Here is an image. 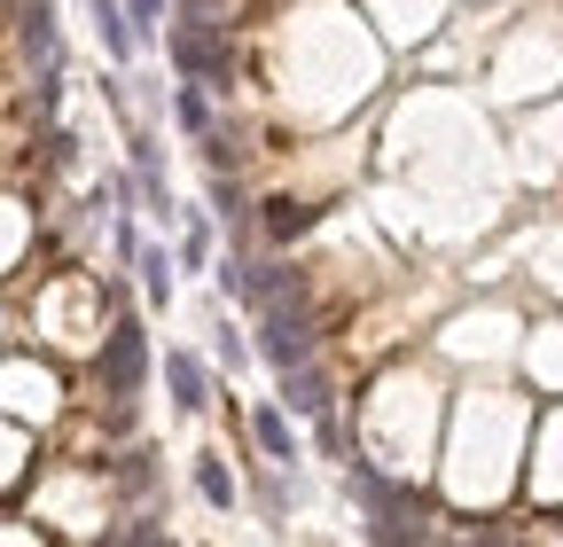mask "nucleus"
<instances>
[{"label": "nucleus", "instance_id": "obj_14", "mask_svg": "<svg viewBox=\"0 0 563 547\" xmlns=\"http://www.w3.org/2000/svg\"><path fill=\"white\" fill-rule=\"evenodd\" d=\"M102 547H173V539H165V532H157L150 516H133V524H118V532H110Z\"/></svg>", "mask_w": 563, "mask_h": 547}, {"label": "nucleus", "instance_id": "obj_8", "mask_svg": "<svg viewBox=\"0 0 563 547\" xmlns=\"http://www.w3.org/2000/svg\"><path fill=\"white\" fill-rule=\"evenodd\" d=\"M251 438H258L274 461H298V438H290V415H282V406H258V415H251Z\"/></svg>", "mask_w": 563, "mask_h": 547}, {"label": "nucleus", "instance_id": "obj_11", "mask_svg": "<svg viewBox=\"0 0 563 547\" xmlns=\"http://www.w3.org/2000/svg\"><path fill=\"white\" fill-rule=\"evenodd\" d=\"M196 493H203L211 509H235V477H228L220 454H203V461H196Z\"/></svg>", "mask_w": 563, "mask_h": 547}, {"label": "nucleus", "instance_id": "obj_17", "mask_svg": "<svg viewBox=\"0 0 563 547\" xmlns=\"http://www.w3.org/2000/svg\"><path fill=\"white\" fill-rule=\"evenodd\" d=\"M157 9H165V0H133V32H141V24H157Z\"/></svg>", "mask_w": 563, "mask_h": 547}, {"label": "nucleus", "instance_id": "obj_4", "mask_svg": "<svg viewBox=\"0 0 563 547\" xmlns=\"http://www.w3.org/2000/svg\"><path fill=\"white\" fill-rule=\"evenodd\" d=\"M141 376H150V336H141V321L118 313L110 336H102V391H110V399H133Z\"/></svg>", "mask_w": 563, "mask_h": 547}, {"label": "nucleus", "instance_id": "obj_9", "mask_svg": "<svg viewBox=\"0 0 563 547\" xmlns=\"http://www.w3.org/2000/svg\"><path fill=\"white\" fill-rule=\"evenodd\" d=\"M95 24H102V47H110L118 63H125V55L141 47V32H133V16L118 9V0H95Z\"/></svg>", "mask_w": 563, "mask_h": 547}, {"label": "nucleus", "instance_id": "obj_10", "mask_svg": "<svg viewBox=\"0 0 563 547\" xmlns=\"http://www.w3.org/2000/svg\"><path fill=\"white\" fill-rule=\"evenodd\" d=\"M258 212H266V235H274V243H290V235H306V227H313V212H306V203H290V196L258 203Z\"/></svg>", "mask_w": 563, "mask_h": 547}, {"label": "nucleus", "instance_id": "obj_3", "mask_svg": "<svg viewBox=\"0 0 563 547\" xmlns=\"http://www.w3.org/2000/svg\"><path fill=\"white\" fill-rule=\"evenodd\" d=\"M173 63L196 79V87H211V94H228V24H180L173 32Z\"/></svg>", "mask_w": 563, "mask_h": 547}, {"label": "nucleus", "instance_id": "obj_5", "mask_svg": "<svg viewBox=\"0 0 563 547\" xmlns=\"http://www.w3.org/2000/svg\"><path fill=\"white\" fill-rule=\"evenodd\" d=\"M282 399H290V415H313V423H321V415H329V376L306 360V368L282 376Z\"/></svg>", "mask_w": 563, "mask_h": 547}, {"label": "nucleus", "instance_id": "obj_15", "mask_svg": "<svg viewBox=\"0 0 563 547\" xmlns=\"http://www.w3.org/2000/svg\"><path fill=\"white\" fill-rule=\"evenodd\" d=\"M180 125H188V133H211V102H203V94H196V87H188V94H180Z\"/></svg>", "mask_w": 563, "mask_h": 547}, {"label": "nucleus", "instance_id": "obj_2", "mask_svg": "<svg viewBox=\"0 0 563 547\" xmlns=\"http://www.w3.org/2000/svg\"><path fill=\"white\" fill-rule=\"evenodd\" d=\"M313 345H321V321H313V305H274L266 313V328H258V353L290 376V368H306L313 360Z\"/></svg>", "mask_w": 563, "mask_h": 547}, {"label": "nucleus", "instance_id": "obj_1", "mask_svg": "<svg viewBox=\"0 0 563 547\" xmlns=\"http://www.w3.org/2000/svg\"><path fill=\"white\" fill-rule=\"evenodd\" d=\"M352 493L368 501V539L376 547H431V524H422V501L407 485H384L368 461H352Z\"/></svg>", "mask_w": 563, "mask_h": 547}, {"label": "nucleus", "instance_id": "obj_13", "mask_svg": "<svg viewBox=\"0 0 563 547\" xmlns=\"http://www.w3.org/2000/svg\"><path fill=\"white\" fill-rule=\"evenodd\" d=\"M211 212H220L228 227H251V203H243V188H235V180H211Z\"/></svg>", "mask_w": 563, "mask_h": 547}, {"label": "nucleus", "instance_id": "obj_7", "mask_svg": "<svg viewBox=\"0 0 563 547\" xmlns=\"http://www.w3.org/2000/svg\"><path fill=\"white\" fill-rule=\"evenodd\" d=\"M165 383H173V406L180 415H203V368L188 353H165Z\"/></svg>", "mask_w": 563, "mask_h": 547}, {"label": "nucleus", "instance_id": "obj_16", "mask_svg": "<svg viewBox=\"0 0 563 547\" xmlns=\"http://www.w3.org/2000/svg\"><path fill=\"white\" fill-rule=\"evenodd\" d=\"M180 258H188V266H203V258H211V227H188V243H180Z\"/></svg>", "mask_w": 563, "mask_h": 547}, {"label": "nucleus", "instance_id": "obj_6", "mask_svg": "<svg viewBox=\"0 0 563 547\" xmlns=\"http://www.w3.org/2000/svg\"><path fill=\"white\" fill-rule=\"evenodd\" d=\"M24 55L40 71H55V9L47 0H24Z\"/></svg>", "mask_w": 563, "mask_h": 547}, {"label": "nucleus", "instance_id": "obj_12", "mask_svg": "<svg viewBox=\"0 0 563 547\" xmlns=\"http://www.w3.org/2000/svg\"><path fill=\"white\" fill-rule=\"evenodd\" d=\"M133 258H141V290L165 305V298H173V258H165V250H133Z\"/></svg>", "mask_w": 563, "mask_h": 547}]
</instances>
